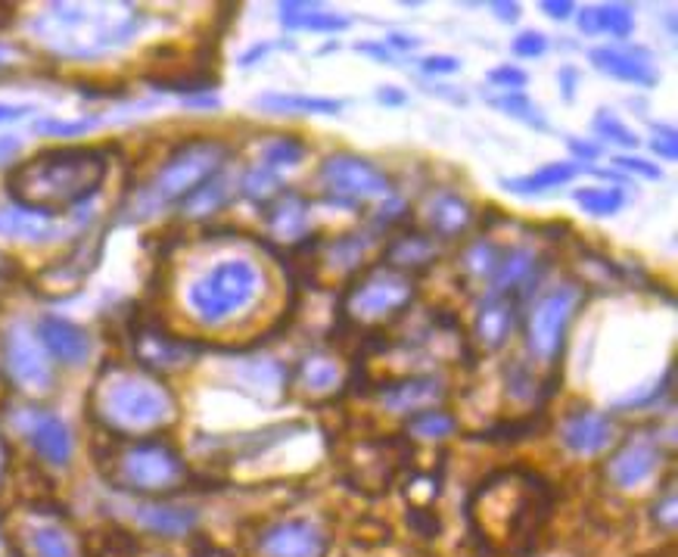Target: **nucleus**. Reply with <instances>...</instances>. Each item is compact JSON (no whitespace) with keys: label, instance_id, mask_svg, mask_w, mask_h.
Listing matches in <instances>:
<instances>
[{"label":"nucleus","instance_id":"nucleus-38","mask_svg":"<svg viewBox=\"0 0 678 557\" xmlns=\"http://www.w3.org/2000/svg\"><path fill=\"white\" fill-rule=\"evenodd\" d=\"M492 110L505 112L507 119H517L520 125L533 128V131H548V119L545 112L538 110V103H533L526 94H502L489 97Z\"/></svg>","mask_w":678,"mask_h":557},{"label":"nucleus","instance_id":"nucleus-18","mask_svg":"<svg viewBox=\"0 0 678 557\" xmlns=\"http://www.w3.org/2000/svg\"><path fill=\"white\" fill-rule=\"evenodd\" d=\"M588 63L595 65L600 75L631 84V88H654L660 81L650 57L641 48H591Z\"/></svg>","mask_w":678,"mask_h":557},{"label":"nucleus","instance_id":"nucleus-50","mask_svg":"<svg viewBox=\"0 0 678 557\" xmlns=\"http://www.w3.org/2000/svg\"><path fill=\"white\" fill-rule=\"evenodd\" d=\"M654 520H657L666 533H672V529H676V489H672V483L666 486L662 502L654 505Z\"/></svg>","mask_w":678,"mask_h":557},{"label":"nucleus","instance_id":"nucleus-25","mask_svg":"<svg viewBox=\"0 0 678 557\" xmlns=\"http://www.w3.org/2000/svg\"><path fill=\"white\" fill-rule=\"evenodd\" d=\"M265 212V224H269V234L281 243H296L302 246L308 237V222H312V203L302 196L300 191H290L286 188Z\"/></svg>","mask_w":678,"mask_h":557},{"label":"nucleus","instance_id":"nucleus-12","mask_svg":"<svg viewBox=\"0 0 678 557\" xmlns=\"http://www.w3.org/2000/svg\"><path fill=\"white\" fill-rule=\"evenodd\" d=\"M131 352L146 374H169L188 367L200 355V346L193 340L172 334L156 321H141L131 327Z\"/></svg>","mask_w":678,"mask_h":557},{"label":"nucleus","instance_id":"nucleus-40","mask_svg":"<svg viewBox=\"0 0 678 557\" xmlns=\"http://www.w3.org/2000/svg\"><path fill=\"white\" fill-rule=\"evenodd\" d=\"M32 548L38 557H79L75 539L53 524H41L32 529Z\"/></svg>","mask_w":678,"mask_h":557},{"label":"nucleus","instance_id":"nucleus-8","mask_svg":"<svg viewBox=\"0 0 678 557\" xmlns=\"http://www.w3.org/2000/svg\"><path fill=\"white\" fill-rule=\"evenodd\" d=\"M110 479L115 489H125L134 495L162 498L178 489H184L190 470L181 452L169 446L165 439H131L110 458Z\"/></svg>","mask_w":678,"mask_h":557},{"label":"nucleus","instance_id":"nucleus-59","mask_svg":"<svg viewBox=\"0 0 678 557\" xmlns=\"http://www.w3.org/2000/svg\"><path fill=\"white\" fill-rule=\"evenodd\" d=\"M269 50H271L269 44H255V48H250L246 53H243V57H240V65H243V69H250V65H255V60H262Z\"/></svg>","mask_w":678,"mask_h":557},{"label":"nucleus","instance_id":"nucleus-30","mask_svg":"<svg viewBox=\"0 0 678 557\" xmlns=\"http://www.w3.org/2000/svg\"><path fill=\"white\" fill-rule=\"evenodd\" d=\"M240 383L262 402H277L286 393V367L277 358H250L240 365Z\"/></svg>","mask_w":678,"mask_h":557},{"label":"nucleus","instance_id":"nucleus-4","mask_svg":"<svg viewBox=\"0 0 678 557\" xmlns=\"http://www.w3.org/2000/svg\"><path fill=\"white\" fill-rule=\"evenodd\" d=\"M91 412L112 436L150 439L178 421V398L156 374H146L141 367L107 365L91 389Z\"/></svg>","mask_w":678,"mask_h":557},{"label":"nucleus","instance_id":"nucleus-58","mask_svg":"<svg viewBox=\"0 0 678 557\" xmlns=\"http://www.w3.org/2000/svg\"><path fill=\"white\" fill-rule=\"evenodd\" d=\"M26 112H32V107H17V103H0V125L3 122H17Z\"/></svg>","mask_w":678,"mask_h":557},{"label":"nucleus","instance_id":"nucleus-33","mask_svg":"<svg viewBox=\"0 0 678 557\" xmlns=\"http://www.w3.org/2000/svg\"><path fill=\"white\" fill-rule=\"evenodd\" d=\"M300 386L312 396H324V393H333L340 383H343V371H340V362L327 355V352H312L300 362Z\"/></svg>","mask_w":678,"mask_h":557},{"label":"nucleus","instance_id":"nucleus-5","mask_svg":"<svg viewBox=\"0 0 678 557\" xmlns=\"http://www.w3.org/2000/svg\"><path fill=\"white\" fill-rule=\"evenodd\" d=\"M231 160V146L215 138H190L162 162L156 175L143 184L141 191L131 193L122 206V222L138 224L153 219L156 212L169 206H181L190 193L203 188L209 178L224 172V162Z\"/></svg>","mask_w":678,"mask_h":557},{"label":"nucleus","instance_id":"nucleus-6","mask_svg":"<svg viewBox=\"0 0 678 557\" xmlns=\"http://www.w3.org/2000/svg\"><path fill=\"white\" fill-rule=\"evenodd\" d=\"M262 269L253 259H221L188 287V308L203 327H221L253 308L262 293Z\"/></svg>","mask_w":678,"mask_h":557},{"label":"nucleus","instance_id":"nucleus-54","mask_svg":"<svg viewBox=\"0 0 678 557\" xmlns=\"http://www.w3.org/2000/svg\"><path fill=\"white\" fill-rule=\"evenodd\" d=\"M355 50L364 53V57H374L377 63H393V50L386 48L383 41H362Z\"/></svg>","mask_w":678,"mask_h":557},{"label":"nucleus","instance_id":"nucleus-3","mask_svg":"<svg viewBox=\"0 0 678 557\" xmlns=\"http://www.w3.org/2000/svg\"><path fill=\"white\" fill-rule=\"evenodd\" d=\"M143 13L131 3H50L32 22L34 38L65 60H97L131 44Z\"/></svg>","mask_w":678,"mask_h":557},{"label":"nucleus","instance_id":"nucleus-13","mask_svg":"<svg viewBox=\"0 0 678 557\" xmlns=\"http://www.w3.org/2000/svg\"><path fill=\"white\" fill-rule=\"evenodd\" d=\"M259 551L265 557H324L327 555V533L312 520H277L262 529Z\"/></svg>","mask_w":678,"mask_h":557},{"label":"nucleus","instance_id":"nucleus-10","mask_svg":"<svg viewBox=\"0 0 678 557\" xmlns=\"http://www.w3.org/2000/svg\"><path fill=\"white\" fill-rule=\"evenodd\" d=\"M317 184L324 191V200L340 209H362L374 200L393 196L389 175L377 169L371 160L355 153H333L317 169Z\"/></svg>","mask_w":678,"mask_h":557},{"label":"nucleus","instance_id":"nucleus-24","mask_svg":"<svg viewBox=\"0 0 678 557\" xmlns=\"http://www.w3.org/2000/svg\"><path fill=\"white\" fill-rule=\"evenodd\" d=\"M362 462H352V470H355V489H374V493H386V486L393 483V477L398 474V464L405 462V452L398 443H364L358 446V455Z\"/></svg>","mask_w":678,"mask_h":557},{"label":"nucleus","instance_id":"nucleus-16","mask_svg":"<svg viewBox=\"0 0 678 557\" xmlns=\"http://www.w3.org/2000/svg\"><path fill=\"white\" fill-rule=\"evenodd\" d=\"M34 334L41 340V346L48 350L50 362H57V365L79 367L91 358V336L75 321L44 315L38 321Z\"/></svg>","mask_w":678,"mask_h":557},{"label":"nucleus","instance_id":"nucleus-45","mask_svg":"<svg viewBox=\"0 0 678 557\" xmlns=\"http://www.w3.org/2000/svg\"><path fill=\"white\" fill-rule=\"evenodd\" d=\"M97 125H100V119H69V122L65 119H41V122H34V131L50 134V138H81Z\"/></svg>","mask_w":678,"mask_h":557},{"label":"nucleus","instance_id":"nucleus-61","mask_svg":"<svg viewBox=\"0 0 678 557\" xmlns=\"http://www.w3.org/2000/svg\"><path fill=\"white\" fill-rule=\"evenodd\" d=\"M3 477H7V443L0 436V486H3Z\"/></svg>","mask_w":678,"mask_h":557},{"label":"nucleus","instance_id":"nucleus-55","mask_svg":"<svg viewBox=\"0 0 678 557\" xmlns=\"http://www.w3.org/2000/svg\"><path fill=\"white\" fill-rule=\"evenodd\" d=\"M377 100L383 107H405V103H408V94H405L402 88H395V84H383L377 91Z\"/></svg>","mask_w":678,"mask_h":557},{"label":"nucleus","instance_id":"nucleus-21","mask_svg":"<svg viewBox=\"0 0 678 557\" xmlns=\"http://www.w3.org/2000/svg\"><path fill=\"white\" fill-rule=\"evenodd\" d=\"M616 439V427L610 414H600L595 408H576L560 424V443L573 455H598Z\"/></svg>","mask_w":678,"mask_h":557},{"label":"nucleus","instance_id":"nucleus-7","mask_svg":"<svg viewBox=\"0 0 678 557\" xmlns=\"http://www.w3.org/2000/svg\"><path fill=\"white\" fill-rule=\"evenodd\" d=\"M417 296V281L389 265H367L348 281L340 300V318L352 331H377L402 318Z\"/></svg>","mask_w":678,"mask_h":557},{"label":"nucleus","instance_id":"nucleus-17","mask_svg":"<svg viewBox=\"0 0 678 557\" xmlns=\"http://www.w3.org/2000/svg\"><path fill=\"white\" fill-rule=\"evenodd\" d=\"M657 467H660V446L645 439V436H631L610 455L607 479L614 483L616 489H635L645 479L654 477Z\"/></svg>","mask_w":678,"mask_h":557},{"label":"nucleus","instance_id":"nucleus-60","mask_svg":"<svg viewBox=\"0 0 678 557\" xmlns=\"http://www.w3.org/2000/svg\"><path fill=\"white\" fill-rule=\"evenodd\" d=\"M19 146V141L17 138H3V141H0V160H3V156H7V153H13V150H17Z\"/></svg>","mask_w":678,"mask_h":557},{"label":"nucleus","instance_id":"nucleus-52","mask_svg":"<svg viewBox=\"0 0 678 557\" xmlns=\"http://www.w3.org/2000/svg\"><path fill=\"white\" fill-rule=\"evenodd\" d=\"M538 10H542V13H545L548 19L567 22V19L576 13V3H569V0H542V3H538Z\"/></svg>","mask_w":678,"mask_h":557},{"label":"nucleus","instance_id":"nucleus-43","mask_svg":"<svg viewBox=\"0 0 678 557\" xmlns=\"http://www.w3.org/2000/svg\"><path fill=\"white\" fill-rule=\"evenodd\" d=\"M505 383L510 398H517V402H533L538 396V381L523 362H510L505 367Z\"/></svg>","mask_w":678,"mask_h":557},{"label":"nucleus","instance_id":"nucleus-44","mask_svg":"<svg viewBox=\"0 0 678 557\" xmlns=\"http://www.w3.org/2000/svg\"><path fill=\"white\" fill-rule=\"evenodd\" d=\"M486 81L502 94H523V88L529 84V72H523L520 65L514 63H502L486 72Z\"/></svg>","mask_w":678,"mask_h":557},{"label":"nucleus","instance_id":"nucleus-63","mask_svg":"<svg viewBox=\"0 0 678 557\" xmlns=\"http://www.w3.org/2000/svg\"><path fill=\"white\" fill-rule=\"evenodd\" d=\"M647 557H672V555H647Z\"/></svg>","mask_w":678,"mask_h":557},{"label":"nucleus","instance_id":"nucleus-39","mask_svg":"<svg viewBox=\"0 0 678 557\" xmlns=\"http://www.w3.org/2000/svg\"><path fill=\"white\" fill-rule=\"evenodd\" d=\"M405 431L414 436V439H424V443H439L445 436L458 431V421L442 408H429V412H421L408 417V427Z\"/></svg>","mask_w":678,"mask_h":557},{"label":"nucleus","instance_id":"nucleus-46","mask_svg":"<svg viewBox=\"0 0 678 557\" xmlns=\"http://www.w3.org/2000/svg\"><path fill=\"white\" fill-rule=\"evenodd\" d=\"M510 53L520 57V60H538V57L548 53V38L542 32H536V29L520 32L514 41H510Z\"/></svg>","mask_w":678,"mask_h":557},{"label":"nucleus","instance_id":"nucleus-11","mask_svg":"<svg viewBox=\"0 0 678 557\" xmlns=\"http://www.w3.org/2000/svg\"><path fill=\"white\" fill-rule=\"evenodd\" d=\"M3 371L17 389L44 396L53 389V362L29 324H10L3 334Z\"/></svg>","mask_w":678,"mask_h":557},{"label":"nucleus","instance_id":"nucleus-48","mask_svg":"<svg viewBox=\"0 0 678 557\" xmlns=\"http://www.w3.org/2000/svg\"><path fill=\"white\" fill-rule=\"evenodd\" d=\"M614 165L619 169V172H626V175H638V178H647V181H660L662 172L657 162L650 160H641V156H629V153H619L614 160Z\"/></svg>","mask_w":678,"mask_h":557},{"label":"nucleus","instance_id":"nucleus-37","mask_svg":"<svg viewBox=\"0 0 678 557\" xmlns=\"http://www.w3.org/2000/svg\"><path fill=\"white\" fill-rule=\"evenodd\" d=\"M305 144L300 138H290V134H277L271 138L269 144L262 146V156H259V165L271 169L274 175H284L290 169H296L302 160H305Z\"/></svg>","mask_w":678,"mask_h":557},{"label":"nucleus","instance_id":"nucleus-31","mask_svg":"<svg viewBox=\"0 0 678 557\" xmlns=\"http://www.w3.org/2000/svg\"><path fill=\"white\" fill-rule=\"evenodd\" d=\"M134 517L143 529L156 533V536H184L196 526V514L190 508H178V505H162V502H143L134 508Z\"/></svg>","mask_w":678,"mask_h":557},{"label":"nucleus","instance_id":"nucleus-22","mask_svg":"<svg viewBox=\"0 0 678 557\" xmlns=\"http://www.w3.org/2000/svg\"><path fill=\"white\" fill-rule=\"evenodd\" d=\"M442 243L426 231H398L389 237L386 250H383V265L417 277L421 271L433 269L439 262Z\"/></svg>","mask_w":678,"mask_h":557},{"label":"nucleus","instance_id":"nucleus-34","mask_svg":"<svg viewBox=\"0 0 678 557\" xmlns=\"http://www.w3.org/2000/svg\"><path fill=\"white\" fill-rule=\"evenodd\" d=\"M573 203L583 209L585 215L591 219H614L619 215L626 203H629V193L623 184H595V188H576L573 191Z\"/></svg>","mask_w":678,"mask_h":557},{"label":"nucleus","instance_id":"nucleus-41","mask_svg":"<svg viewBox=\"0 0 678 557\" xmlns=\"http://www.w3.org/2000/svg\"><path fill=\"white\" fill-rule=\"evenodd\" d=\"M591 128H595V134H598L604 144H614L619 150H635L638 146V134L614 110H598Z\"/></svg>","mask_w":678,"mask_h":557},{"label":"nucleus","instance_id":"nucleus-2","mask_svg":"<svg viewBox=\"0 0 678 557\" xmlns=\"http://www.w3.org/2000/svg\"><path fill=\"white\" fill-rule=\"evenodd\" d=\"M110 172V160L97 146H53L19 162L7 175V193L19 206L69 215L94 200Z\"/></svg>","mask_w":678,"mask_h":557},{"label":"nucleus","instance_id":"nucleus-62","mask_svg":"<svg viewBox=\"0 0 678 557\" xmlns=\"http://www.w3.org/2000/svg\"><path fill=\"white\" fill-rule=\"evenodd\" d=\"M3 65H7V50L0 48V69H3Z\"/></svg>","mask_w":678,"mask_h":557},{"label":"nucleus","instance_id":"nucleus-27","mask_svg":"<svg viewBox=\"0 0 678 557\" xmlns=\"http://www.w3.org/2000/svg\"><path fill=\"white\" fill-rule=\"evenodd\" d=\"M579 172H583L579 162H548V165H542L529 175L502 178L498 184L514 196H545V193L557 191V188H567L569 181L579 178Z\"/></svg>","mask_w":678,"mask_h":557},{"label":"nucleus","instance_id":"nucleus-14","mask_svg":"<svg viewBox=\"0 0 678 557\" xmlns=\"http://www.w3.org/2000/svg\"><path fill=\"white\" fill-rule=\"evenodd\" d=\"M19 431L29 439V446L38 452L41 462H48L50 467H65L72 462V431L65 427V421L60 414L41 412V408H26V414L17 417Z\"/></svg>","mask_w":678,"mask_h":557},{"label":"nucleus","instance_id":"nucleus-23","mask_svg":"<svg viewBox=\"0 0 678 557\" xmlns=\"http://www.w3.org/2000/svg\"><path fill=\"white\" fill-rule=\"evenodd\" d=\"M424 222L426 227H429L426 234H433L439 243H445V240L464 237V234L474 227L476 212L461 193L439 191L426 200Z\"/></svg>","mask_w":678,"mask_h":557},{"label":"nucleus","instance_id":"nucleus-42","mask_svg":"<svg viewBox=\"0 0 678 557\" xmlns=\"http://www.w3.org/2000/svg\"><path fill=\"white\" fill-rule=\"evenodd\" d=\"M542 427V412H536V417H520V421H502L495 424L486 433H479V439H489V443H517V439H526L533 436Z\"/></svg>","mask_w":678,"mask_h":557},{"label":"nucleus","instance_id":"nucleus-29","mask_svg":"<svg viewBox=\"0 0 678 557\" xmlns=\"http://www.w3.org/2000/svg\"><path fill=\"white\" fill-rule=\"evenodd\" d=\"M583 34H610L616 41H626L635 32V10L629 3H598L585 7L579 13Z\"/></svg>","mask_w":678,"mask_h":557},{"label":"nucleus","instance_id":"nucleus-56","mask_svg":"<svg viewBox=\"0 0 678 557\" xmlns=\"http://www.w3.org/2000/svg\"><path fill=\"white\" fill-rule=\"evenodd\" d=\"M417 44H421V38H414V34H405V32L386 34V48L389 50H414Z\"/></svg>","mask_w":678,"mask_h":557},{"label":"nucleus","instance_id":"nucleus-15","mask_svg":"<svg viewBox=\"0 0 678 557\" xmlns=\"http://www.w3.org/2000/svg\"><path fill=\"white\" fill-rule=\"evenodd\" d=\"M79 222H84L81 215ZM75 215L63 222L57 215H44V212H34V209L19 206V203H0V237L3 240H22V243H53V240H63L69 234H75Z\"/></svg>","mask_w":678,"mask_h":557},{"label":"nucleus","instance_id":"nucleus-28","mask_svg":"<svg viewBox=\"0 0 678 557\" xmlns=\"http://www.w3.org/2000/svg\"><path fill=\"white\" fill-rule=\"evenodd\" d=\"M505 250L507 246H502V243H495V240H489V237H476L474 243H467V246H464V253H461V259H458L461 281H464L467 287L489 290L492 277H495V271H498V265H502V255H505Z\"/></svg>","mask_w":678,"mask_h":557},{"label":"nucleus","instance_id":"nucleus-57","mask_svg":"<svg viewBox=\"0 0 678 557\" xmlns=\"http://www.w3.org/2000/svg\"><path fill=\"white\" fill-rule=\"evenodd\" d=\"M492 10H495V17L502 19V22H517L520 19V3H505V0H495V3H489Z\"/></svg>","mask_w":678,"mask_h":557},{"label":"nucleus","instance_id":"nucleus-1","mask_svg":"<svg viewBox=\"0 0 678 557\" xmlns=\"http://www.w3.org/2000/svg\"><path fill=\"white\" fill-rule=\"evenodd\" d=\"M551 514L548 486L526 470H498L467 505L474 533L498 555H526Z\"/></svg>","mask_w":678,"mask_h":557},{"label":"nucleus","instance_id":"nucleus-36","mask_svg":"<svg viewBox=\"0 0 678 557\" xmlns=\"http://www.w3.org/2000/svg\"><path fill=\"white\" fill-rule=\"evenodd\" d=\"M240 193L253 203L255 209H269L281 193L286 191L284 184H281V175H274L271 169H265V165H250L246 172H243V178H240Z\"/></svg>","mask_w":678,"mask_h":557},{"label":"nucleus","instance_id":"nucleus-35","mask_svg":"<svg viewBox=\"0 0 678 557\" xmlns=\"http://www.w3.org/2000/svg\"><path fill=\"white\" fill-rule=\"evenodd\" d=\"M231 193H234L231 181H227L224 172H219L215 178H209L203 188H196V191L190 193L188 200L181 203V212H184L188 219H205V215H215V212H219V209L231 200Z\"/></svg>","mask_w":678,"mask_h":557},{"label":"nucleus","instance_id":"nucleus-51","mask_svg":"<svg viewBox=\"0 0 678 557\" xmlns=\"http://www.w3.org/2000/svg\"><path fill=\"white\" fill-rule=\"evenodd\" d=\"M579 84H583V72L576 69V65H560L557 69V88H560V94H564V100H573L576 97V91H579Z\"/></svg>","mask_w":678,"mask_h":557},{"label":"nucleus","instance_id":"nucleus-32","mask_svg":"<svg viewBox=\"0 0 678 557\" xmlns=\"http://www.w3.org/2000/svg\"><path fill=\"white\" fill-rule=\"evenodd\" d=\"M255 107H262L265 112H274V115H336V112L343 110V100L271 91V94L259 97Z\"/></svg>","mask_w":678,"mask_h":557},{"label":"nucleus","instance_id":"nucleus-53","mask_svg":"<svg viewBox=\"0 0 678 557\" xmlns=\"http://www.w3.org/2000/svg\"><path fill=\"white\" fill-rule=\"evenodd\" d=\"M569 153L576 156V162H595L600 156V144H591V141H579V138H567Z\"/></svg>","mask_w":678,"mask_h":557},{"label":"nucleus","instance_id":"nucleus-49","mask_svg":"<svg viewBox=\"0 0 678 557\" xmlns=\"http://www.w3.org/2000/svg\"><path fill=\"white\" fill-rule=\"evenodd\" d=\"M421 69L426 75H455V72H461V60L452 53H429L421 60Z\"/></svg>","mask_w":678,"mask_h":557},{"label":"nucleus","instance_id":"nucleus-47","mask_svg":"<svg viewBox=\"0 0 678 557\" xmlns=\"http://www.w3.org/2000/svg\"><path fill=\"white\" fill-rule=\"evenodd\" d=\"M650 150L657 153V160L676 162V156H678V131H676V128H672V125H654Z\"/></svg>","mask_w":678,"mask_h":557},{"label":"nucleus","instance_id":"nucleus-26","mask_svg":"<svg viewBox=\"0 0 678 557\" xmlns=\"http://www.w3.org/2000/svg\"><path fill=\"white\" fill-rule=\"evenodd\" d=\"M277 17H281V26L290 29V32L336 34V32H346L348 26H352L346 17L324 10L321 3H305V0H286V3H277Z\"/></svg>","mask_w":678,"mask_h":557},{"label":"nucleus","instance_id":"nucleus-20","mask_svg":"<svg viewBox=\"0 0 678 557\" xmlns=\"http://www.w3.org/2000/svg\"><path fill=\"white\" fill-rule=\"evenodd\" d=\"M377 398L389 414L414 417V414L429 412V408H439L445 402V386L436 377H402V381L380 386Z\"/></svg>","mask_w":678,"mask_h":557},{"label":"nucleus","instance_id":"nucleus-9","mask_svg":"<svg viewBox=\"0 0 678 557\" xmlns=\"http://www.w3.org/2000/svg\"><path fill=\"white\" fill-rule=\"evenodd\" d=\"M583 303L585 284H579V281L551 284L533 300L526 321H523V334H526V352L536 358L538 365H554L560 358L569 324L579 315Z\"/></svg>","mask_w":678,"mask_h":557},{"label":"nucleus","instance_id":"nucleus-19","mask_svg":"<svg viewBox=\"0 0 678 557\" xmlns=\"http://www.w3.org/2000/svg\"><path fill=\"white\" fill-rule=\"evenodd\" d=\"M520 305L510 296H502V293H486L479 300V308H476L474 318V340L483 346L486 352H498L505 346L517 321H520Z\"/></svg>","mask_w":678,"mask_h":557}]
</instances>
